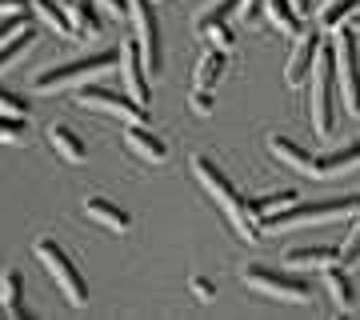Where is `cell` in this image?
<instances>
[{
  "instance_id": "44dd1931",
  "label": "cell",
  "mask_w": 360,
  "mask_h": 320,
  "mask_svg": "<svg viewBox=\"0 0 360 320\" xmlns=\"http://www.w3.org/2000/svg\"><path fill=\"white\" fill-rule=\"evenodd\" d=\"M68 16H72V25H77V37H101V13H96V4L92 0H68Z\"/></svg>"
},
{
  "instance_id": "d6986e66",
  "label": "cell",
  "mask_w": 360,
  "mask_h": 320,
  "mask_svg": "<svg viewBox=\"0 0 360 320\" xmlns=\"http://www.w3.org/2000/svg\"><path fill=\"white\" fill-rule=\"evenodd\" d=\"M324 284H328V293H333V300H336L340 312H352V308H356V288H352V281H348L345 264L324 269Z\"/></svg>"
},
{
  "instance_id": "5b68a950",
  "label": "cell",
  "mask_w": 360,
  "mask_h": 320,
  "mask_svg": "<svg viewBox=\"0 0 360 320\" xmlns=\"http://www.w3.org/2000/svg\"><path fill=\"white\" fill-rule=\"evenodd\" d=\"M32 252H37V260L49 269V276L56 284H60V293L68 296V305H89V288H84V276H80V269L68 260V252L60 248V244L52 241V236H40L37 244H32Z\"/></svg>"
},
{
  "instance_id": "e575fe53",
  "label": "cell",
  "mask_w": 360,
  "mask_h": 320,
  "mask_svg": "<svg viewBox=\"0 0 360 320\" xmlns=\"http://www.w3.org/2000/svg\"><path fill=\"white\" fill-rule=\"evenodd\" d=\"M32 8V0H0V16H8V13H28Z\"/></svg>"
},
{
  "instance_id": "4fadbf2b",
  "label": "cell",
  "mask_w": 360,
  "mask_h": 320,
  "mask_svg": "<svg viewBox=\"0 0 360 320\" xmlns=\"http://www.w3.org/2000/svg\"><path fill=\"white\" fill-rule=\"evenodd\" d=\"M124 144H129V153H136L141 160H148V165H165L168 160V144L160 141V136H153L148 128H141V124L124 128Z\"/></svg>"
},
{
  "instance_id": "30bf717a",
  "label": "cell",
  "mask_w": 360,
  "mask_h": 320,
  "mask_svg": "<svg viewBox=\"0 0 360 320\" xmlns=\"http://www.w3.org/2000/svg\"><path fill=\"white\" fill-rule=\"evenodd\" d=\"M132 16H136V40H141L144 49V60H148V72L153 77H160V56H165V49H160V25H156V13H153V0H129Z\"/></svg>"
},
{
  "instance_id": "4316f807",
  "label": "cell",
  "mask_w": 360,
  "mask_h": 320,
  "mask_svg": "<svg viewBox=\"0 0 360 320\" xmlns=\"http://www.w3.org/2000/svg\"><path fill=\"white\" fill-rule=\"evenodd\" d=\"M296 205V192L292 188H284V192H272V196H257L252 200V208H257L260 217H269V212H281V208Z\"/></svg>"
},
{
  "instance_id": "484cf974",
  "label": "cell",
  "mask_w": 360,
  "mask_h": 320,
  "mask_svg": "<svg viewBox=\"0 0 360 320\" xmlns=\"http://www.w3.org/2000/svg\"><path fill=\"white\" fill-rule=\"evenodd\" d=\"M28 116H16V113H0V144H16L28 136Z\"/></svg>"
},
{
  "instance_id": "7402d4cb",
  "label": "cell",
  "mask_w": 360,
  "mask_h": 320,
  "mask_svg": "<svg viewBox=\"0 0 360 320\" xmlns=\"http://www.w3.org/2000/svg\"><path fill=\"white\" fill-rule=\"evenodd\" d=\"M264 13H269V20L281 28V32H288V37H300V32H304L292 0H264Z\"/></svg>"
},
{
  "instance_id": "83f0119b",
  "label": "cell",
  "mask_w": 360,
  "mask_h": 320,
  "mask_svg": "<svg viewBox=\"0 0 360 320\" xmlns=\"http://www.w3.org/2000/svg\"><path fill=\"white\" fill-rule=\"evenodd\" d=\"M205 37H208V44H217V49H224V52H232V44H236V32L229 28V20H217V25H208V28H205Z\"/></svg>"
},
{
  "instance_id": "5bb4252c",
  "label": "cell",
  "mask_w": 360,
  "mask_h": 320,
  "mask_svg": "<svg viewBox=\"0 0 360 320\" xmlns=\"http://www.w3.org/2000/svg\"><path fill=\"white\" fill-rule=\"evenodd\" d=\"M224 68H229V52L224 49H212L200 56V64H196V77H193V92H212L220 84V77H224Z\"/></svg>"
},
{
  "instance_id": "cb8c5ba5",
  "label": "cell",
  "mask_w": 360,
  "mask_h": 320,
  "mask_svg": "<svg viewBox=\"0 0 360 320\" xmlns=\"http://www.w3.org/2000/svg\"><path fill=\"white\" fill-rule=\"evenodd\" d=\"M240 4H245V0H212L208 8H200V13L193 16V28H196V32H205V28H208V25H217V20L240 16Z\"/></svg>"
},
{
  "instance_id": "e0dca14e",
  "label": "cell",
  "mask_w": 360,
  "mask_h": 320,
  "mask_svg": "<svg viewBox=\"0 0 360 320\" xmlns=\"http://www.w3.org/2000/svg\"><path fill=\"white\" fill-rule=\"evenodd\" d=\"M292 269H333V264H340V248H333V244H316V248H292V252L284 256Z\"/></svg>"
},
{
  "instance_id": "f546056e",
  "label": "cell",
  "mask_w": 360,
  "mask_h": 320,
  "mask_svg": "<svg viewBox=\"0 0 360 320\" xmlns=\"http://www.w3.org/2000/svg\"><path fill=\"white\" fill-rule=\"evenodd\" d=\"M25 16H28V13H8V16H0V44H4L8 37H16V32L28 25Z\"/></svg>"
},
{
  "instance_id": "4dcf8cb0",
  "label": "cell",
  "mask_w": 360,
  "mask_h": 320,
  "mask_svg": "<svg viewBox=\"0 0 360 320\" xmlns=\"http://www.w3.org/2000/svg\"><path fill=\"white\" fill-rule=\"evenodd\" d=\"M0 113H16V116H28V101H20L16 92H8L0 84Z\"/></svg>"
},
{
  "instance_id": "8d00e7d4",
  "label": "cell",
  "mask_w": 360,
  "mask_h": 320,
  "mask_svg": "<svg viewBox=\"0 0 360 320\" xmlns=\"http://www.w3.org/2000/svg\"><path fill=\"white\" fill-rule=\"evenodd\" d=\"M0 316H8V312H4V296H0Z\"/></svg>"
},
{
  "instance_id": "ffe728a7",
  "label": "cell",
  "mask_w": 360,
  "mask_h": 320,
  "mask_svg": "<svg viewBox=\"0 0 360 320\" xmlns=\"http://www.w3.org/2000/svg\"><path fill=\"white\" fill-rule=\"evenodd\" d=\"M0 296H4V312L8 316H28L25 308V276L16 269H4V276H0Z\"/></svg>"
},
{
  "instance_id": "6da1fadb",
  "label": "cell",
  "mask_w": 360,
  "mask_h": 320,
  "mask_svg": "<svg viewBox=\"0 0 360 320\" xmlns=\"http://www.w3.org/2000/svg\"><path fill=\"white\" fill-rule=\"evenodd\" d=\"M193 172H196V180L205 184V192L217 200L224 212H229V220H232V229H236V236H245V241H257L260 232H264V224H260V212L252 208V200L248 196H240L236 192V184H232L224 172H220L208 156H196L193 160Z\"/></svg>"
},
{
  "instance_id": "d6a6232c",
  "label": "cell",
  "mask_w": 360,
  "mask_h": 320,
  "mask_svg": "<svg viewBox=\"0 0 360 320\" xmlns=\"http://www.w3.org/2000/svg\"><path fill=\"white\" fill-rule=\"evenodd\" d=\"M188 284H193V293L200 296V300H212V296H217V284L208 281V276H193Z\"/></svg>"
},
{
  "instance_id": "f1b7e54d",
  "label": "cell",
  "mask_w": 360,
  "mask_h": 320,
  "mask_svg": "<svg viewBox=\"0 0 360 320\" xmlns=\"http://www.w3.org/2000/svg\"><path fill=\"white\" fill-rule=\"evenodd\" d=\"M360 260V212H356V224H352V232H348V241H345V248H340V264H356Z\"/></svg>"
},
{
  "instance_id": "d590c367",
  "label": "cell",
  "mask_w": 360,
  "mask_h": 320,
  "mask_svg": "<svg viewBox=\"0 0 360 320\" xmlns=\"http://www.w3.org/2000/svg\"><path fill=\"white\" fill-rule=\"evenodd\" d=\"M292 4H296V13H300V16H304V13L312 8V0H292Z\"/></svg>"
},
{
  "instance_id": "603a6c76",
  "label": "cell",
  "mask_w": 360,
  "mask_h": 320,
  "mask_svg": "<svg viewBox=\"0 0 360 320\" xmlns=\"http://www.w3.org/2000/svg\"><path fill=\"white\" fill-rule=\"evenodd\" d=\"M360 8V0H324L321 13H316V28H328V32H336V28L345 25L348 16Z\"/></svg>"
},
{
  "instance_id": "ac0fdd59",
  "label": "cell",
  "mask_w": 360,
  "mask_h": 320,
  "mask_svg": "<svg viewBox=\"0 0 360 320\" xmlns=\"http://www.w3.org/2000/svg\"><path fill=\"white\" fill-rule=\"evenodd\" d=\"M32 13H37L40 20L56 32V37L77 40V25H72V16H68V8H56V0H32Z\"/></svg>"
},
{
  "instance_id": "9a60e30c",
  "label": "cell",
  "mask_w": 360,
  "mask_h": 320,
  "mask_svg": "<svg viewBox=\"0 0 360 320\" xmlns=\"http://www.w3.org/2000/svg\"><path fill=\"white\" fill-rule=\"evenodd\" d=\"M84 217L96 220V224H104V229H112V232H129L132 229L129 212L116 208L112 200H104V196H89V200H84Z\"/></svg>"
},
{
  "instance_id": "1f68e13d",
  "label": "cell",
  "mask_w": 360,
  "mask_h": 320,
  "mask_svg": "<svg viewBox=\"0 0 360 320\" xmlns=\"http://www.w3.org/2000/svg\"><path fill=\"white\" fill-rule=\"evenodd\" d=\"M260 13H264V0H245V4H240V25H257L260 20Z\"/></svg>"
},
{
  "instance_id": "3957f363",
  "label": "cell",
  "mask_w": 360,
  "mask_h": 320,
  "mask_svg": "<svg viewBox=\"0 0 360 320\" xmlns=\"http://www.w3.org/2000/svg\"><path fill=\"white\" fill-rule=\"evenodd\" d=\"M336 56V92L348 116H360V49H356V28L340 25L333 40Z\"/></svg>"
},
{
  "instance_id": "7c38bea8",
  "label": "cell",
  "mask_w": 360,
  "mask_h": 320,
  "mask_svg": "<svg viewBox=\"0 0 360 320\" xmlns=\"http://www.w3.org/2000/svg\"><path fill=\"white\" fill-rule=\"evenodd\" d=\"M321 49H324L321 44V28H309V32L296 37V49H292V56H288V64H284V80H288L292 89H300V84L312 77Z\"/></svg>"
},
{
  "instance_id": "7a4b0ae2",
  "label": "cell",
  "mask_w": 360,
  "mask_h": 320,
  "mask_svg": "<svg viewBox=\"0 0 360 320\" xmlns=\"http://www.w3.org/2000/svg\"><path fill=\"white\" fill-rule=\"evenodd\" d=\"M269 153L284 165H292L296 172H304V177H336V172H345V168H356L360 165V144H345V148H333V153H304L296 141L288 136H269Z\"/></svg>"
},
{
  "instance_id": "9c48e42d",
  "label": "cell",
  "mask_w": 360,
  "mask_h": 320,
  "mask_svg": "<svg viewBox=\"0 0 360 320\" xmlns=\"http://www.w3.org/2000/svg\"><path fill=\"white\" fill-rule=\"evenodd\" d=\"M240 276H245L248 288H260V293L281 296V300H292V305H300V300H309L312 296L309 281H300V276H284V272L269 269V264H248Z\"/></svg>"
},
{
  "instance_id": "52a82bcc",
  "label": "cell",
  "mask_w": 360,
  "mask_h": 320,
  "mask_svg": "<svg viewBox=\"0 0 360 320\" xmlns=\"http://www.w3.org/2000/svg\"><path fill=\"white\" fill-rule=\"evenodd\" d=\"M120 64V52L116 49H104V52H92V56H80V60H68V64H56L49 72H40L32 80V92H52V89H68L77 80H89L96 72H108Z\"/></svg>"
},
{
  "instance_id": "8992f818",
  "label": "cell",
  "mask_w": 360,
  "mask_h": 320,
  "mask_svg": "<svg viewBox=\"0 0 360 320\" xmlns=\"http://www.w3.org/2000/svg\"><path fill=\"white\" fill-rule=\"evenodd\" d=\"M333 92H336V56H333V44H328V49H321L316 68H312V124H316V136H333L336 128Z\"/></svg>"
},
{
  "instance_id": "2e32d148",
  "label": "cell",
  "mask_w": 360,
  "mask_h": 320,
  "mask_svg": "<svg viewBox=\"0 0 360 320\" xmlns=\"http://www.w3.org/2000/svg\"><path fill=\"white\" fill-rule=\"evenodd\" d=\"M49 144L56 148V156H65L68 165H84L89 160V144L80 141L68 124H49Z\"/></svg>"
},
{
  "instance_id": "8fae6325",
  "label": "cell",
  "mask_w": 360,
  "mask_h": 320,
  "mask_svg": "<svg viewBox=\"0 0 360 320\" xmlns=\"http://www.w3.org/2000/svg\"><path fill=\"white\" fill-rule=\"evenodd\" d=\"M120 72H124V92L148 108L153 104V89H148V60H144L141 40H129L120 49Z\"/></svg>"
},
{
  "instance_id": "836d02e7",
  "label": "cell",
  "mask_w": 360,
  "mask_h": 320,
  "mask_svg": "<svg viewBox=\"0 0 360 320\" xmlns=\"http://www.w3.org/2000/svg\"><path fill=\"white\" fill-rule=\"evenodd\" d=\"M193 113H200V116L212 113V92H193Z\"/></svg>"
},
{
  "instance_id": "74e56055",
  "label": "cell",
  "mask_w": 360,
  "mask_h": 320,
  "mask_svg": "<svg viewBox=\"0 0 360 320\" xmlns=\"http://www.w3.org/2000/svg\"><path fill=\"white\" fill-rule=\"evenodd\" d=\"M352 28H360V20H352Z\"/></svg>"
},
{
  "instance_id": "277c9868",
  "label": "cell",
  "mask_w": 360,
  "mask_h": 320,
  "mask_svg": "<svg viewBox=\"0 0 360 320\" xmlns=\"http://www.w3.org/2000/svg\"><path fill=\"white\" fill-rule=\"evenodd\" d=\"M360 212V196H345V200H316V205H288L281 212H269L260 217V224L269 232H281V229H296V224H321L328 217H356Z\"/></svg>"
},
{
  "instance_id": "ba28073f",
  "label": "cell",
  "mask_w": 360,
  "mask_h": 320,
  "mask_svg": "<svg viewBox=\"0 0 360 320\" xmlns=\"http://www.w3.org/2000/svg\"><path fill=\"white\" fill-rule=\"evenodd\" d=\"M77 104L80 108H96V113L116 116L120 124H144L148 120V108L141 101H132L129 92L104 89V84H80L77 89Z\"/></svg>"
},
{
  "instance_id": "d4e9b609",
  "label": "cell",
  "mask_w": 360,
  "mask_h": 320,
  "mask_svg": "<svg viewBox=\"0 0 360 320\" xmlns=\"http://www.w3.org/2000/svg\"><path fill=\"white\" fill-rule=\"evenodd\" d=\"M32 40H37V28H32V25H25L16 37L4 40V44H0V68H4V64H13L25 49H32Z\"/></svg>"
}]
</instances>
